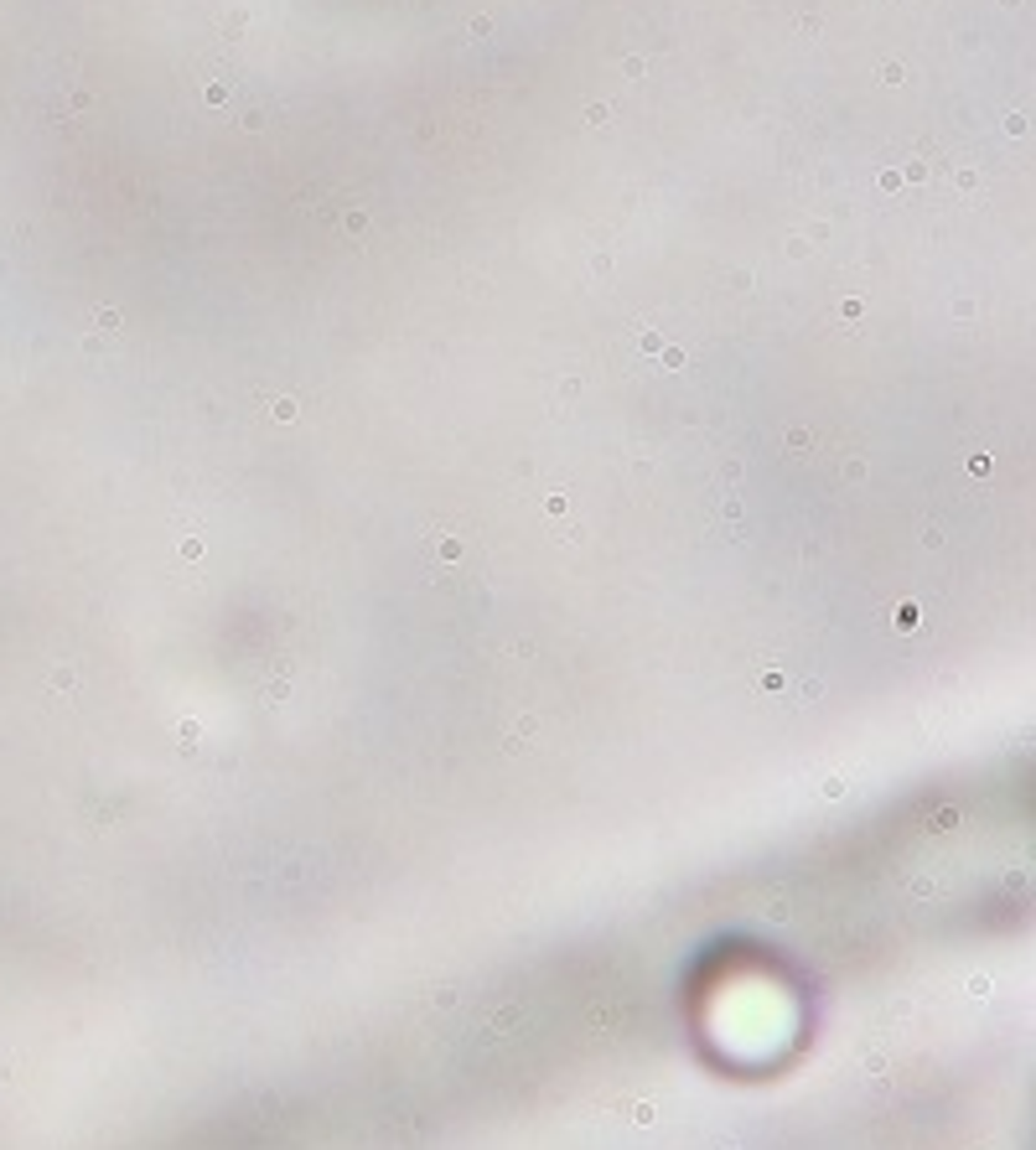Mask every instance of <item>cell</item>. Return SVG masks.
<instances>
[{
  "mask_svg": "<svg viewBox=\"0 0 1036 1150\" xmlns=\"http://www.w3.org/2000/svg\"><path fill=\"white\" fill-rule=\"evenodd\" d=\"M342 228H347V233H363V228H368V208H347V212H342Z\"/></svg>",
  "mask_w": 1036,
  "mask_h": 1150,
  "instance_id": "6da1fadb",
  "label": "cell"
},
{
  "mask_svg": "<svg viewBox=\"0 0 1036 1150\" xmlns=\"http://www.w3.org/2000/svg\"><path fill=\"white\" fill-rule=\"evenodd\" d=\"M203 99H208V104H228V84H208Z\"/></svg>",
  "mask_w": 1036,
  "mask_h": 1150,
  "instance_id": "7a4b0ae2",
  "label": "cell"
},
{
  "mask_svg": "<svg viewBox=\"0 0 1036 1150\" xmlns=\"http://www.w3.org/2000/svg\"><path fill=\"white\" fill-rule=\"evenodd\" d=\"M585 120H591V125H607L612 109H607V104H591V109H585Z\"/></svg>",
  "mask_w": 1036,
  "mask_h": 1150,
  "instance_id": "3957f363",
  "label": "cell"
},
{
  "mask_svg": "<svg viewBox=\"0 0 1036 1150\" xmlns=\"http://www.w3.org/2000/svg\"><path fill=\"white\" fill-rule=\"evenodd\" d=\"M99 327H104V333H114V327H120V311L104 306V311H99Z\"/></svg>",
  "mask_w": 1036,
  "mask_h": 1150,
  "instance_id": "277c9868",
  "label": "cell"
},
{
  "mask_svg": "<svg viewBox=\"0 0 1036 1150\" xmlns=\"http://www.w3.org/2000/svg\"><path fill=\"white\" fill-rule=\"evenodd\" d=\"M953 187H959V192H974V187H980V177H974V171H959V177H953Z\"/></svg>",
  "mask_w": 1036,
  "mask_h": 1150,
  "instance_id": "5b68a950",
  "label": "cell"
},
{
  "mask_svg": "<svg viewBox=\"0 0 1036 1150\" xmlns=\"http://www.w3.org/2000/svg\"><path fill=\"white\" fill-rule=\"evenodd\" d=\"M275 420H296V404H290V399H275Z\"/></svg>",
  "mask_w": 1036,
  "mask_h": 1150,
  "instance_id": "8992f818",
  "label": "cell"
}]
</instances>
